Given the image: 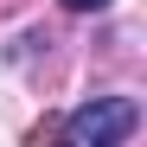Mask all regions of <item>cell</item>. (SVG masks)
Returning <instances> with one entry per match:
<instances>
[{"mask_svg":"<svg viewBox=\"0 0 147 147\" xmlns=\"http://www.w3.org/2000/svg\"><path fill=\"white\" fill-rule=\"evenodd\" d=\"M134 128H141V102H134V96H96V102L70 109L64 141L70 147H115V141H128Z\"/></svg>","mask_w":147,"mask_h":147,"instance_id":"6da1fadb","label":"cell"},{"mask_svg":"<svg viewBox=\"0 0 147 147\" xmlns=\"http://www.w3.org/2000/svg\"><path fill=\"white\" fill-rule=\"evenodd\" d=\"M64 7H70V13H102L109 0H64Z\"/></svg>","mask_w":147,"mask_h":147,"instance_id":"7a4b0ae2","label":"cell"}]
</instances>
